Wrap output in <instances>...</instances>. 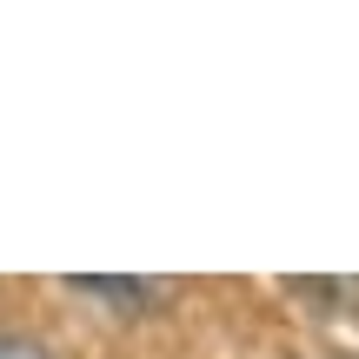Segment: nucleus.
<instances>
[{"label":"nucleus","mask_w":359,"mask_h":359,"mask_svg":"<svg viewBox=\"0 0 359 359\" xmlns=\"http://www.w3.org/2000/svg\"><path fill=\"white\" fill-rule=\"evenodd\" d=\"M0 359H60L40 333H27V326H0Z\"/></svg>","instance_id":"2"},{"label":"nucleus","mask_w":359,"mask_h":359,"mask_svg":"<svg viewBox=\"0 0 359 359\" xmlns=\"http://www.w3.org/2000/svg\"><path fill=\"white\" fill-rule=\"evenodd\" d=\"M67 293L87 299V306H100L107 320H154L160 306H167L173 286L167 280H114V273H74L67 280Z\"/></svg>","instance_id":"1"}]
</instances>
